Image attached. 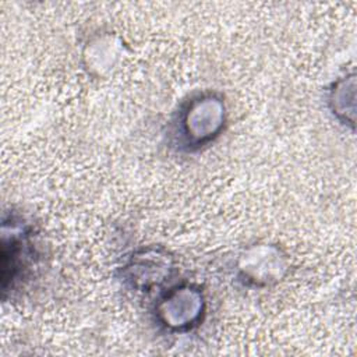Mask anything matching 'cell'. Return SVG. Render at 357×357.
<instances>
[{
	"label": "cell",
	"mask_w": 357,
	"mask_h": 357,
	"mask_svg": "<svg viewBox=\"0 0 357 357\" xmlns=\"http://www.w3.org/2000/svg\"><path fill=\"white\" fill-rule=\"evenodd\" d=\"M227 106L216 91L197 92L185 99L170 121V142L178 152L194 153L215 142L225 131Z\"/></svg>",
	"instance_id": "cell-1"
},
{
	"label": "cell",
	"mask_w": 357,
	"mask_h": 357,
	"mask_svg": "<svg viewBox=\"0 0 357 357\" xmlns=\"http://www.w3.org/2000/svg\"><path fill=\"white\" fill-rule=\"evenodd\" d=\"M38 262L36 231L21 213L10 211L1 222V289L3 297L28 280Z\"/></svg>",
	"instance_id": "cell-2"
},
{
	"label": "cell",
	"mask_w": 357,
	"mask_h": 357,
	"mask_svg": "<svg viewBox=\"0 0 357 357\" xmlns=\"http://www.w3.org/2000/svg\"><path fill=\"white\" fill-rule=\"evenodd\" d=\"M205 312V294L194 283H180L165 289L153 304L155 322L169 333L194 331L202 324Z\"/></svg>",
	"instance_id": "cell-3"
},
{
	"label": "cell",
	"mask_w": 357,
	"mask_h": 357,
	"mask_svg": "<svg viewBox=\"0 0 357 357\" xmlns=\"http://www.w3.org/2000/svg\"><path fill=\"white\" fill-rule=\"evenodd\" d=\"M176 272L174 257L162 247L135 250L120 266L121 282L141 293H149L166 284Z\"/></svg>",
	"instance_id": "cell-4"
},
{
	"label": "cell",
	"mask_w": 357,
	"mask_h": 357,
	"mask_svg": "<svg viewBox=\"0 0 357 357\" xmlns=\"http://www.w3.org/2000/svg\"><path fill=\"white\" fill-rule=\"evenodd\" d=\"M287 269L282 250L272 244H257L245 250L237 261V278L250 287H266L278 283Z\"/></svg>",
	"instance_id": "cell-5"
},
{
	"label": "cell",
	"mask_w": 357,
	"mask_h": 357,
	"mask_svg": "<svg viewBox=\"0 0 357 357\" xmlns=\"http://www.w3.org/2000/svg\"><path fill=\"white\" fill-rule=\"evenodd\" d=\"M329 109L343 124L354 126V75H344L332 84L328 95Z\"/></svg>",
	"instance_id": "cell-6"
}]
</instances>
